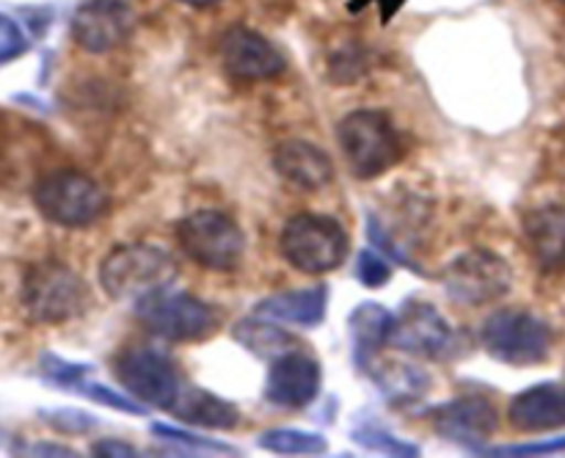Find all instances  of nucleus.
<instances>
[{
	"mask_svg": "<svg viewBox=\"0 0 565 458\" xmlns=\"http://www.w3.org/2000/svg\"><path fill=\"white\" fill-rule=\"evenodd\" d=\"M257 445L276 456H320L329 450V439L323 434L296 428H274L257 436Z\"/></svg>",
	"mask_w": 565,
	"mask_h": 458,
	"instance_id": "24",
	"label": "nucleus"
},
{
	"mask_svg": "<svg viewBox=\"0 0 565 458\" xmlns=\"http://www.w3.org/2000/svg\"><path fill=\"white\" fill-rule=\"evenodd\" d=\"M279 252L292 268L303 274H329L348 259L351 237L331 215L298 213L281 230Z\"/></svg>",
	"mask_w": 565,
	"mask_h": 458,
	"instance_id": "4",
	"label": "nucleus"
},
{
	"mask_svg": "<svg viewBox=\"0 0 565 458\" xmlns=\"http://www.w3.org/2000/svg\"><path fill=\"white\" fill-rule=\"evenodd\" d=\"M39 373L47 384L58 386V390L77 392L88 381V375L94 373V364L86 362H70V359H61L58 353H42L39 356Z\"/></svg>",
	"mask_w": 565,
	"mask_h": 458,
	"instance_id": "26",
	"label": "nucleus"
},
{
	"mask_svg": "<svg viewBox=\"0 0 565 458\" xmlns=\"http://www.w3.org/2000/svg\"><path fill=\"white\" fill-rule=\"evenodd\" d=\"M370 375L375 379L379 390L384 392L386 401L395 406H406V403L423 401L425 392L430 386V375L417 364H384V368H370Z\"/></svg>",
	"mask_w": 565,
	"mask_h": 458,
	"instance_id": "23",
	"label": "nucleus"
},
{
	"mask_svg": "<svg viewBox=\"0 0 565 458\" xmlns=\"http://www.w3.org/2000/svg\"><path fill=\"white\" fill-rule=\"evenodd\" d=\"M88 303V285L58 259L31 265L22 279V307L39 326H58L77 318Z\"/></svg>",
	"mask_w": 565,
	"mask_h": 458,
	"instance_id": "5",
	"label": "nucleus"
},
{
	"mask_svg": "<svg viewBox=\"0 0 565 458\" xmlns=\"http://www.w3.org/2000/svg\"><path fill=\"white\" fill-rule=\"evenodd\" d=\"M353 274H356V279L364 287L375 290V287H384L392 279V265L379 252H373V248H362L356 254V268H353Z\"/></svg>",
	"mask_w": 565,
	"mask_h": 458,
	"instance_id": "28",
	"label": "nucleus"
},
{
	"mask_svg": "<svg viewBox=\"0 0 565 458\" xmlns=\"http://www.w3.org/2000/svg\"><path fill=\"white\" fill-rule=\"evenodd\" d=\"M221 61L241 81H270L285 72L287 61L270 39L246 25H235L221 36Z\"/></svg>",
	"mask_w": 565,
	"mask_h": 458,
	"instance_id": "15",
	"label": "nucleus"
},
{
	"mask_svg": "<svg viewBox=\"0 0 565 458\" xmlns=\"http://www.w3.org/2000/svg\"><path fill=\"white\" fill-rule=\"evenodd\" d=\"M351 439L356 441L359 447H364V450L384 452V456L417 458L419 452H423L417 445H414V441L401 439V436L392 434V430L386 428V425L373 423V419H370V423L356 425V428H353V434H351Z\"/></svg>",
	"mask_w": 565,
	"mask_h": 458,
	"instance_id": "25",
	"label": "nucleus"
},
{
	"mask_svg": "<svg viewBox=\"0 0 565 458\" xmlns=\"http://www.w3.org/2000/svg\"><path fill=\"white\" fill-rule=\"evenodd\" d=\"M169 414L174 419H180V423L199 425V428H213V430H230L241 423V408H237L235 403L215 395V392L202 390V386H191V384L180 386Z\"/></svg>",
	"mask_w": 565,
	"mask_h": 458,
	"instance_id": "20",
	"label": "nucleus"
},
{
	"mask_svg": "<svg viewBox=\"0 0 565 458\" xmlns=\"http://www.w3.org/2000/svg\"><path fill=\"white\" fill-rule=\"evenodd\" d=\"M136 25L130 3L125 0H86L72 14L70 31L77 47L86 53H110L119 47Z\"/></svg>",
	"mask_w": 565,
	"mask_h": 458,
	"instance_id": "12",
	"label": "nucleus"
},
{
	"mask_svg": "<svg viewBox=\"0 0 565 458\" xmlns=\"http://www.w3.org/2000/svg\"><path fill=\"white\" fill-rule=\"evenodd\" d=\"M177 243L196 265L210 270H235L246 254L241 226L218 210H193L177 224Z\"/></svg>",
	"mask_w": 565,
	"mask_h": 458,
	"instance_id": "8",
	"label": "nucleus"
},
{
	"mask_svg": "<svg viewBox=\"0 0 565 458\" xmlns=\"http://www.w3.org/2000/svg\"><path fill=\"white\" fill-rule=\"evenodd\" d=\"M434 430L452 445L480 452L500 428V414L486 397H456L430 408Z\"/></svg>",
	"mask_w": 565,
	"mask_h": 458,
	"instance_id": "13",
	"label": "nucleus"
},
{
	"mask_svg": "<svg viewBox=\"0 0 565 458\" xmlns=\"http://www.w3.org/2000/svg\"><path fill=\"white\" fill-rule=\"evenodd\" d=\"M565 450V436H555V439H541L530 441V445H508V447H483L480 456L491 458H524V456H552V452Z\"/></svg>",
	"mask_w": 565,
	"mask_h": 458,
	"instance_id": "31",
	"label": "nucleus"
},
{
	"mask_svg": "<svg viewBox=\"0 0 565 458\" xmlns=\"http://www.w3.org/2000/svg\"><path fill=\"white\" fill-rule=\"evenodd\" d=\"M367 237H370V243H373V248H381L386 257L395 259V265H406V268H412L414 274H423V270H419V265L412 263V259L406 257V252H403V248L397 246L390 235H386L384 226H381V221L375 219L373 213L367 215Z\"/></svg>",
	"mask_w": 565,
	"mask_h": 458,
	"instance_id": "33",
	"label": "nucleus"
},
{
	"mask_svg": "<svg viewBox=\"0 0 565 458\" xmlns=\"http://www.w3.org/2000/svg\"><path fill=\"white\" fill-rule=\"evenodd\" d=\"M114 373L119 384L136 401L169 412L177 392L185 381L180 379L177 364L163 351L152 345H127L114 356Z\"/></svg>",
	"mask_w": 565,
	"mask_h": 458,
	"instance_id": "10",
	"label": "nucleus"
},
{
	"mask_svg": "<svg viewBox=\"0 0 565 458\" xmlns=\"http://www.w3.org/2000/svg\"><path fill=\"white\" fill-rule=\"evenodd\" d=\"M42 417L47 419L50 428L64 430V434L72 436H83L99 425L97 417L81 412V408H53V412H42Z\"/></svg>",
	"mask_w": 565,
	"mask_h": 458,
	"instance_id": "30",
	"label": "nucleus"
},
{
	"mask_svg": "<svg viewBox=\"0 0 565 458\" xmlns=\"http://www.w3.org/2000/svg\"><path fill=\"white\" fill-rule=\"evenodd\" d=\"M323 384L320 362L301 345L270 362L265 379V401L279 408H303L318 397Z\"/></svg>",
	"mask_w": 565,
	"mask_h": 458,
	"instance_id": "14",
	"label": "nucleus"
},
{
	"mask_svg": "<svg viewBox=\"0 0 565 458\" xmlns=\"http://www.w3.org/2000/svg\"><path fill=\"white\" fill-rule=\"evenodd\" d=\"M508 419L516 430L565 428V384L541 381L527 386L511 401Z\"/></svg>",
	"mask_w": 565,
	"mask_h": 458,
	"instance_id": "17",
	"label": "nucleus"
},
{
	"mask_svg": "<svg viewBox=\"0 0 565 458\" xmlns=\"http://www.w3.org/2000/svg\"><path fill=\"white\" fill-rule=\"evenodd\" d=\"M77 395L88 397V401H94V403H103V406L116 408V412H121V414H136V417L147 414V408L138 406L136 401H130V397L121 395V392L110 390V386L99 384V381H86V384L77 390Z\"/></svg>",
	"mask_w": 565,
	"mask_h": 458,
	"instance_id": "29",
	"label": "nucleus"
},
{
	"mask_svg": "<svg viewBox=\"0 0 565 458\" xmlns=\"http://www.w3.org/2000/svg\"><path fill=\"white\" fill-rule=\"evenodd\" d=\"M337 141L348 160V169L359 180H373L397 166L403 155L401 132L384 110H351L337 125Z\"/></svg>",
	"mask_w": 565,
	"mask_h": 458,
	"instance_id": "2",
	"label": "nucleus"
},
{
	"mask_svg": "<svg viewBox=\"0 0 565 458\" xmlns=\"http://www.w3.org/2000/svg\"><path fill=\"white\" fill-rule=\"evenodd\" d=\"M177 279V263L166 248L152 243H125L99 263V285L116 301H141L166 290Z\"/></svg>",
	"mask_w": 565,
	"mask_h": 458,
	"instance_id": "1",
	"label": "nucleus"
},
{
	"mask_svg": "<svg viewBox=\"0 0 565 458\" xmlns=\"http://www.w3.org/2000/svg\"><path fill=\"white\" fill-rule=\"evenodd\" d=\"M92 452H94V456H108V458L138 456L136 447L127 445V441H119V439H99V441H94Z\"/></svg>",
	"mask_w": 565,
	"mask_h": 458,
	"instance_id": "34",
	"label": "nucleus"
},
{
	"mask_svg": "<svg viewBox=\"0 0 565 458\" xmlns=\"http://www.w3.org/2000/svg\"><path fill=\"white\" fill-rule=\"evenodd\" d=\"M555 331L541 315L527 309H500L489 315L480 329V342L486 353L502 364L527 368L541 364L552 351Z\"/></svg>",
	"mask_w": 565,
	"mask_h": 458,
	"instance_id": "7",
	"label": "nucleus"
},
{
	"mask_svg": "<svg viewBox=\"0 0 565 458\" xmlns=\"http://www.w3.org/2000/svg\"><path fill=\"white\" fill-rule=\"evenodd\" d=\"M524 241L544 270H565V204H546L524 219Z\"/></svg>",
	"mask_w": 565,
	"mask_h": 458,
	"instance_id": "19",
	"label": "nucleus"
},
{
	"mask_svg": "<svg viewBox=\"0 0 565 458\" xmlns=\"http://www.w3.org/2000/svg\"><path fill=\"white\" fill-rule=\"evenodd\" d=\"M180 3L196 6V9H204V6H213V3H218V0H180Z\"/></svg>",
	"mask_w": 565,
	"mask_h": 458,
	"instance_id": "37",
	"label": "nucleus"
},
{
	"mask_svg": "<svg viewBox=\"0 0 565 458\" xmlns=\"http://www.w3.org/2000/svg\"><path fill=\"white\" fill-rule=\"evenodd\" d=\"M326 307H329V287L315 285L303 287V290L274 292V296L263 298V301L254 307V312L265 315V318L270 320H279V323L315 329V326L323 323Z\"/></svg>",
	"mask_w": 565,
	"mask_h": 458,
	"instance_id": "21",
	"label": "nucleus"
},
{
	"mask_svg": "<svg viewBox=\"0 0 565 458\" xmlns=\"http://www.w3.org/2000/svg\"><path fill=\"white\" fill-rule=\"evenodd\" d=\"M397 315L390 312L384 303L364 301L348 318V329H351L353 342V362L359 370L373 368V359L392 345V331H395Z\"/></svg>",
	"mask_w": 565,
	"mask_h": 458,
	"instance_id": "18",
	"label": "nucleus"
},
{
	"mask_svg": "<svg viewBox=\"0 0 565 458\" xmlns=\"http://www.w3.org/2000/svg\"><path fill=\"white\" fill-rule=\"evenodd\" d=\"M274 169L287 185L301 193L323 191L334 182V163L329 155L303 138H290L276 147Z\"/></svg>",
	"mask_w": 565,
	"mask_h": 458,
	"instance_id": "16",
	"label": "nucleus"
},
{
	"mask_svg": "<svg viewBox=\"0 0 565 458\" xmlns=\"http://www.w3.org/2000/svg\"><path fill=\"white\" fill-rule=\"evenodd\" d=\"M445 290L458 307H486L500 301L513 285V270L505 257L491 248H469L445 268Z\"/></svg>",
	"mask_w": 565,
	"mask_h": 458,
	"instance_id": "9",
	"label": "nucleus"
},
{
	"mask_svg": "<svg viewBox=\"0 0 565 458\" xmlns=\"http://www.w3.org/2000/svg\"><path fill=\"white\" fill-rule=\"evenodd\" d=\"M136 320L169 342H204L221 329V312L191 292H154L136 301Z\"/></svg>",
	"mask_w": 565,
	"mask_h": 458,
	"instance_id": "6",
	"label": "nucleus"
},
{
	"mask_svg": "<svg viewBox=\"0 0 565 458\" xmlns=\"http://www.w3.org/2000/svg\"><path fill=\"white\" fill-rule=\"evenodd\" d=\"M362 3H375L381 11V25L395 20L397 11L408 3V0H353V9H362Z\"/></svg>",
	"mask_w": 565,
	"mask_h": 458,
	"instance_id": "35",
	"label": "nucleus"
},
{
	"mask_svg": "<svg viewBox=\"0 0 565 458\" xmlns=\"http://www.w3.org/2000/svg\"><path fill=\"white\" fill-rule=\"evenodd\" d=\"M28 50V36L22 33L20 22L11 20L9 14H0V64L20 58Z\"/></svg>",
	"mask_w": 565,
	"mask_h": 458,
	"instance_id": "32",
	"label": "nucleus"
},
{
	"mask_svg": "<svg viewBox=\"0 0 565 458\" xmlns=\"http://www.w3.org/2000/svg\"><path fill=\"white\" fill-rule=\"evenodd\" d=\"M392 345L419 359H445L456 348V331L434 303L408 298L397 312Z\"/></svg>",
	"mask_w": 565,
	"mask_h": 458,
	"instance_id": "11",
	"label": "nucleus"
},
{
	"mask_svg": "<svg viewBox=\"0 0 565 458\" xmlns=\"http://www.w3.org/2000/svg\"><path fill=\"white\" fill-rule=\"evenodd\" d=\"M149 430H152L158 439H169V441H174V445L191 447V450L226 452V456H235L237 452V450H232L230 445H224V441H215V439H207V436L191 434V430H185V428H171V425H166V423H152V428Z\"/></svg>",
	"mask_w": 565,
	"mask_h": 458,
	"instance_id": "27",
	"label": "nucleus"
},
{
	"mask_svg": "<svg viewBox=\"0 0 565 458\" xmlns=\"http://www.w3.org/2000/svg\"><path fill=\"white\" fill-rule=\"evenodd\" d=\"M28 456H75L72 450H66V447H58V445H47V441H36L33 447H28Z\"/></svg>",
	"mask_w": 565,
	"mask_h": 458,
	"instance_id": "36",
	"label": "nucleus"
},
{
	"mask_svg": "<svg viewBox=\"0 0 565 458\" xmlns=\"http://www.w3.org/2000/svg\"><path fill=\"white\" fill-rule=\"evenodd\" d=\"M33 204L50 224L83 230L103 219L110 199L94 177L77 169H55L36 180Z\"/></svg>",
	"mask_w": 565,
	"mask_h": 458,
	"instance_id": "3",
	"label": "nucleus"
},
{
	"mask_svg": "<svg viewBox=\"0 0 565 458\" xmlns=\"http://www.w3.org/2000/svg\"><path fill=\"white\" fill-rule=\"evenodd\" d=\"M257 315V312H254ZM237 345L246 348L248 353H254L257 359H279L281 353L298 348V340L279 326V320H270L265 315H257V318H243L241 323L232 329Z\"/></svg>",
	"mask_w": 565,
	"mask_h": 458,
	"instance_id": "22",
	"label": "nucleus"
}]
</instances>
